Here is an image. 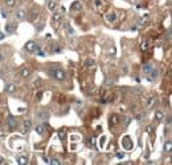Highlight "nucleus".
Returning <instances> with one entry per match:
<instances>
[{
    "label": "nucleus",
    "instance_id": "obj_1",
    "mask_svg": "<svg viewBox=\"0 0 172 165\" xmlns=\"http://www.w3.org/2000/svg\"><path fill=\"white\" fill-rule=\"evenodd\" d=\"M120 144H122V147H123L124 151H131L132 148H134V142H132L131 137L127 136V135L122 137V140H120Z\"/></svg>",
    "mask_w": 172,
    "mask_h": 165
},
{
    "label": "nucleus",
    "instance_id": "obj_2",
    "mask_svg": "<svg viewBox=\"0 0 172 165\" xmlns=\"http://www.w3.org/2000/svg\"><path fill=\"white\" fill-rule=\"evenodd\" d=\"M50 75L53 76L56 80H58V81L65 80V77H66L65 71H62L61 68H55V69H52V71H50Z\"/></svg>",
    "mask_w": 172,
    "mask_h": 165
},
{
    "label": "nucleus",
    "instance_id": "obj_3",
    "mask_svg": "<svg viewBox=\"0 0 172 165\" xmlns=\"http://www.w3.org/2000/svg\"><path fill=\"white\" fill-rule=\"evenodd\" d=\"M25 49L28 51L29 53H36V51L38 49V47H37V44L34 43L33 40H29L28 43L25 44Z\"/></svg>",
    "mask_w": 172,
    "mask_h": 165
},
{
    "label": "nucleus",
    "instance_id": "obj_4",
    "mask_svg": "<svg viewBox=\"0 0 172 165\" xmlns=\"http://www.w3.org/2000/svg\"><path fill=\"white\" fill-rule=\"evenodd\" d=\"M7 127H8V129H11V130L16 129L17 128V120L12 116H8V119H7Z\"/></svg>",
    "mask_w": 172,
    "mask_h": 165
},
{
    "label": "nucleus",
    "instance_id": "obj_5",
    "mask_svg": "<svg viewBox=\"0 0 172 165\" xmlns=\"http://www.w3.org/2000/svg\"><path fill=\"white\" fill-rule=\"evenodd\" d=\"M16 28H17V24L16 23H7L6 27H4L7 35H11V33H13V32L16 31Z\"/></svg>",
    "mask_w": 172,
    "mask_h": 165
},
{
    "label": "nucleus",
    "instance_id": "obj_6",
    "mask_svg": "<svg viewBox=\"0 0 172 165\" xmlns=\"http://www.w3.org/2000/svg\"><path fill=\"white\" fill-rule=\"evenodd\" d=\"M147 79H148L150 81H154V80H156L158 79V76H159V72H158V69H155V68H152L151 71H150L148 73H147Z\"/></svg>",
    "mask_w": 172,
    "mask_h": 165
},
{
    "label": "nucleus",
    "instance_id": "obj_7",
    "mask_svg": "<svg viewBox=\"0 0 172 165\" xmlns=\"http://www.w3.org/2000/svg\"><path fill=\"white\" fill-rule=\"evenodd\" d=\"M16 162L20 165H27L29 162L28 156H25V154H19V156L16 157Z\"/></svg>",
    "mask_w": 172,
    "mask_h": 165
},
{
    "label": "nucleus",
    "instance_id": "obj_8",
    "mask_svg": "<svg viewBox=\"0 0 172 165\" xmlns=\"http://www.w3.org/2000/svg\"><path fill=\"white\" fill-rule=\"evenodd\" d=\"M106 20L109 21L110 24H113V23H115V21L118 20V15L115 13V12H109V13L106 15Z\"/></svg>",
    "mask_w": 172,
    "mask_h": 165
},
{
    "label": "nucleus",
    "instance_id": "obj_9",
    "mask_svg": "<svg viewBox=\"0 0 172 165\" xmlns=\"http://www.w3.org/2000/svg\"><path fill=\"white\" fill-rule=\"evenodd\" d=\"M25 16H27V13L24 9H17V11L15 12V18H16L17 20H24Z\"/></svg>",
    "mask_w": 172,
    "mask_h": 165
},
{
    "label": "nucleus",
    "instance_id": "obj_10",
    "mask_svg": "<svg viewBox=\"0 0 172 165\" xmlns=\"http://www.w3.org/2000/svg\"><path fill=\"white\" fill-rule=\"evenodd\" d=\"M31 75H32V71L29 69L28 67H24V68H21V69H20V76H21V77L27 79V77H29Z\"/></svg>",
    "mask_w": 172,
    "mask_h": 165
},
{
    "label": "nucleus",
    "instance_id": "obj_11",
    "mask_svg": "<svg viewBox=\"0 0 172 165\" xmlns=\"http://www.w3.org/2000/svg\"><path fill=\"white\" fill-rule=\"evenodd\" d=\"M81 1H73L72 3V6H70V11H73V12H78V11H81Z\"/></svg>",
    "mask_w": 172,
    "mask_h": 165
},
{
    "label": "nucleus",
    "instance_id": "obj_12",
    "mask_svg": "<svg viewBox=\"0 0 172 165\" xmlns=\"http://www.w3.org/2000/svg\"><path fill=\"white\" fill-rule=\"evenodd\" d=\"M34 130H36V133H38L40 136H43V135L45 133V125L44 124H37L36 125V128H34Z\"/></svg>",
    "mask_w": 172,
    "mask_h": 165
},
{
    "label": "nucleus",
    "instance_id": "obj_13",
    "mask_svg": "<svg viewBox=\"0 0 172 165\" xmlns=\"http://www.w3.org/2000/svg\"><path fill=\"white\" fill-rule=\"evenodd\" d=\"M49 116H50V115H49L48 110H40V112L37 113V117L41 120H48Z\"/></svg>",
    "mask_w": 172,
    "mask_h": 165
},
{
    "label": "nucleus",
    "instance_id": "obj_14",
    "mask_svg": "<svg viewBox=\"0 0 172 165\" xmlns=\"http://www.w3.org/2000/svg\"><path fill=\"white\" fill-rule=\"evenodd\" d=\"M46 6H48V9L50 12H55L56 8H57V3H56V1H53V0H49L48 3H46Z\"/></svg>",
    "mask_w": 172,
    "mask_h": 165
},
{
    "label": "nucleus",
    "instance_id": "obj_15",
    "mask_svg": "<svg viewBox=\"0 0 172 165\" xmlns=\"http://www.w3.org/2000/svg\"><path fill=\"white\" fill-rule=\"evenodd\" d=\"M109 123H110V125H118L119 124V117H118V115H113V116H110Z\"/></svg>",
    "mask_w": 172,
    "mask_h": 165
},
{
    "label": "nucleus",
    "instance_id": "obj_16",
    "mask_svg": "<svg viewBox=\"0 0 172 165\" xmlns=\"http://www.w3.org/2000/svg\"><path fill=\"white\" fill-rule=\"evenodd\" d=\"M15 91H16V85L12 84V83H8V84L6 85V92L7 93H13Z\"/></svg>",
    "mask_w": 172,
    "mask_h": 165
},
{
    "label": "nucleus",
    "instance_id": "obj_17",
    "mask_svg": "<svg viewBox=\"0 0 172 165\" xmlns=\"http://www.w3.org/2000/svg\"><path fill=\"white\" fill-rule=\"evenodd\" d=\"M83 65H85V68H92L95 65V60L94 59H87V60H85Z\"/></svg>",
    "mask_w": 172,
    "mask_h": 165
},
{
    "label": "nucleus",
    "instance_id": "obj_18",
    "mask_svg": "<svg viewBox=\"0 0 172 165\" xmlns=\"http://www.w3.org/2000/svg\"><path fill=\"white\" fill-rule=\"evenodd\" d=\"M148 24V18H138V25H142V27H144V25H147Z\"/></svg>",
    "mask_w": 172,
    "mask_h": 165
},
{
    "label": "nucleus",
    "instance_id": "obj_19",
    "mask_svg": "<svg viewBox=\"0 0 172 165\" xmlns=\"http://www.w3.org/2000/svg\"><path fill=\"white\" fill-rule=\"evenodd\" d=\"M164 151H166L167 153H171V151H172V142H171V140H167V141H166V144H164Z\"/></svg>",
    "mask_w": 172,
    "mask_h": 165
},
{
    "label": "nucleus",
    "instance_id": "obj_20",
    "mask_svg": "<svg viewBox=\"0 0 172 165\" xmlns=\"http://www.w3.org/2000/svg\"><path fill=\"white\" fill-rule=\"evenodd\" d=\"M164 116H166V115H164L163 110H156V112H155V119L158 120V121L163 120V119H164Z\"/></svg>",
    "mask_w": 172,
    "mask_h": 165
},
{
    "label": "nucleus",
    "instance_id": "obj_21",
    "mask_svg": "<svg viewBox=\"0 0 172 165\" xmlns=\"http://www.w3.org/2000/svg\"><path fill=\"white\" fill-rule=\"evenodd\" d=\"M152 68H154V65H152V64H150V63L144 64V65H143V73H144V75H147V73L152 69Z\"/></svg>",
    "mask_w": 172,
    "mask_h": 165
},
{
    "label": "nucleus",
    "instance_id": "obj_22",
    "mask_svg": "<svg viewBox=\"0 0 172 165\" xmlns=\"http://www.w3.org/2000/svg\"><path fill=\"white\" fill-rule=\"evenodd\" d=\"M23 127H24V130H28V129H31V127H32V120H29V119L24 120V123H23Z\"/></svg>",
    "mask_w": 172,
    "mask_h": 165
},
{
    "label": "nucleus",
    "instance_id": "obj_23",
    "mask_svg": "<svg viewBox=\"0 0 172 165\" xmlns=\"http://www.w3.org/2000/svg\"><path fill=\"white\" fill-rule=\"evenodd\" d=\"M37 18H38V9H33V11L31 12V20L34 21Z\"/></svg>",
    "mask_w": 172,
    "mask_h": 165
},
{
    "label": "nucleus",
    "instance_id": "obj_24",
    "mask_svg": "<svg viewBox=\"0 0 172 165\" xmlns=\"http://www.w3.org/2000/svg\"><path fill=\"white\" fill-rule=\"evenodd\" d=\"M61 18H62V13L61 12H55V15H53V21H60L61 20Z\"/></svg>",
    "mask_w": 172,
    "mask_h": 165
},
{
    "label": "nucleus",
    "instance_id": "obj_25",
    "mask_svg": "<svg viewBox=\"0 0 172 165\" xmlns=\"http://www.w3.org/2000/svg\"><path fill=\"white\" fill-rule=\"evenodd\" d=\"M52 49H53V52L55 53H61L62 52V48H61L60 45H57V44H53V45H52Z\"/></svg>",
    "mask_w": 172,
    "mask_h": 165
},
{
    "label": "nucleus",
    "instance_id": "obj_26",
    "mask_svg": "<svg viewBox=\"0 0 172 165\" xmlns=\"http://www.w3.org/2000/svg\"><path fill=\"white\" fill-rule=\"evenodd\" d=\"M6 6L9 8H13L16 6V0H6Z\"/></svg>",
    "mask_w": 172,
    "mask_h": 165
},
{
    "label": "nucleus",
    "instance_id": "obj_27",
    "mask_svg": "<svg viewBox=\"0 0 172 165\" xmlns=\"http://www.w3.org/2000/svg\"><path fill=\"white\" fill-rule=\"evenodd\" d=\"M150 48V44H148V41H143V43L141 44V49L142 51H147V49Z\"/></svg>",
    "mask_w": 172,
    "mask_h": 165
},
{
    "label": "nucleus",
    "instance_id": "obj_28",
    "mask_svg": "<svg viewBox=\"0 0 172 165\" xmlns=\"http://www.w3.org/2000/svg\"><path fill=\"white\" fill-rule=\"evenodd\" d=\"M154 104H155V97H150L148 100H147V104L146 105H147V108H151Z\"/></svg>",
    "mask_w": 172,
    "mask_h": 165
},
{
    "label": "nucleus",
    "instance_id": "obj_29",
    "mask_svg": "<svg viewBox=\"0 0 172 165\" xmlns=\"http://www.w3.org/2000/svg\"><path fill=\"white\" fill-rule=\"evenodd\" d=\"M115 83V80L114 79H111V77H107L106 79V81H105V85H107V87H110V85H113Z\"/></svg>",
    "mask_w": 172,
    "mask_h": 165
},
{
    "label": "nucleus",
    "instance_id": "obj_30",
    "mask_svg": "<svg viewBox=\"0 0 172 165\" xmlns=\"http://www.w3.org/2000/svg\"><path fill=\"white\" fill-rule=\"evenodd\" d=\"M44 27H45V23H44V21H40V24L36 25V29H37V31H43Z\"/></svg>",
    "mask_w": 172,
    "mask_h": 165
},
{
    "label": "nucleus",
    "instance_id": "obj_31",
    "mask_svg": "<svg viewBox=\"0 0 172 165\" xmlns=\"http://www.w3.org/2000/svg\"><path fill=\"white\" fill-rule=\"evenodd\" d=\"M105 141H106V136H102L99 139V148H103V145H105Z\"/></svg>",
    "mask_w": 172,
    "mask_h": 165
},
{
    "label": "nucleus",
    "instance_id": "obj_32",
    "mask_svg": "<svg viewBox=\"0 0 172 165\" xmlns=\"http://www.w3.org/2000/svg\"><path fill=\"white\" fill-rule=\"evenodd\" d=\"M50 164H53V165H60V164H61V161H60L58 159H52Z\"/></svg>",
    "mask_w": 172,
    "mask_h": 165
},
{
    "label": "nucleus",
    "instance_id": "obj_33",
    "mask_svg": "<svg viewBox=\"0 0 172 165\" xmlns=\"http://www.w3.org/2000/svg\"><path fill=\"white\" fill-rule=\"evenodd\" d=\"M94 6L95 7H101L102 6V0H94Z\"/></svg>",
    "mask_w": 172,
    "mask_h": 165
},
{
    "label": "nucleus",
    "instance_id": "obj_34",
    "mask_svg": "<svg viewBox=\"0 0 172 165\" xmlns=\"http://www.w3.org/2000/svg\"><path fill=\"white\" fill-rule=\"evenodd\" d=\"M143 117H144V113H139V115H136V117H135V119H136V120H142V119H143Z\"/></svg>",
    "mask_w": 172,
    "mask_h": 165
},
{
    "label": "nucleus",
    "instance_id": "obj_35",
    "mask_svg": "<svg viewBox=\"0 0 172 165\" xmlns=\"http://www.w3.org/2000/svg\"><path fill=\"white\" fill-rule=\"evenodd\" d=\"M152 130H154V128H152V125H148V127L146 128V132H147V133H151Z\"/></svg>",
    "mask_w": 172,
    "mask_h": 165
},
{
    "label": "nucleus",
    "instance_id": "obj_36",
    "mask_svg": "<svg viewBox=\"0 0 172 165\" xmlns=\"http://www.w3.org/2000/svg\"><path fill=\"white\" fill-rule=\"evenodd\" d=\"M166 125H167V127H169V125H171V117H169V116H167V119H166Z\"/></svg>",
    "mask_w": 172,
    "mask_h": 165
},
{
    "label": "nucleus",
    "instance_id": "obj_37",
    "mask_svg": "<svg viewBox=\"0 0 172 165\" xmlns=\"http://www.w3.org/2000/svg\"><path fill=\"white\" fill-rule=\"evenodd\" d=\"M93 144H94V139H89V141H87V145H89V147H93Z\"/></svg>",
    "mask_w": 172,
    "mask_h": 165
},
{
    "label": "nucleus",
    "instance_id": "obj_38",
    "mask_svg": "<svg viewBox=\"0 0 172 165\" xmlns=\"http://www.w3.org/2000/svg\"><path fill=\"white\" fill-rule=\"evenodd\" d=\"M4 59H6V55H4L3 52H0V63H1V61H3Z\"/></svg>",
    "mask_w": 172,
    "mask_h": 165
},
{
    "label": "nucleus",
    "instance_id": "obj_39",
    "mask_svg": "<svg viewBox=\"0 0 172 165\" xmlns=\"http://www.w3.org/2000/svg\"><path fill=\"white\" fill-rule=\"evenodd\" d=\"M117 157H118V159H123L124 153H117Z\"/></svg>",
    "mask_w": 172,
    "mask_h": 165
},
{
    "label": "nucleus",
    "instance_id": "obj_40",
    "mask_svg": "<svg viewBox=\"0 0 172 165\" xmlns=\"http://www.w3.org/2000/svg\"><path fill=\"white\" fill-rule=\"evenodd\" d=\"M58 137H60L61 140H65V133H58Z\"/></svg>",
    "mask_w": 172,
    "mask_h": 165
},
{
    "label": "nucleus",
    "instance_id": "obj_41",
    "mask_svg": "<svg viewBox=\"0 0 172 165\" xmlns=\"http://www.w3.org/2000/svg\"><path fill=\"white\" fill-rule=\"evenodd\" d=\"M1 164H6V160L3 159V156H0V165Z\"/></svg>",
    "mask_w": 172,
    "mask_h": 165
},
{
    "label": "nucleus",
    "instance_id": "obj_42",
    "mask_svg": "<svg viewBox=\"0 0 172 165\" xmlns=\"http://www.w3.org/2000/svg\"><path fill=\"white\" fill-rule=\"evenodd\" d=\"M41 97H43V92H41V91H38V93H37V98L40 100Z\"/></svg>",
    "mask_w": 172,
    "mask_h": 165
},
{
    "label": "nucleus",
    "instance_id": "obj_43",
    "mask_svg": "<svg viewBox=\"0 0 172 165\" xmlns=\"http://www.w3.org/2000/svg\"><path fill=\"white\" fill-rule=\"evenodd\" d=\"M3 39H4V33L3 32H0V40H3Z\"/></svg>",
    "mask_w": 172,
    "mask_h": 165
},
{
    "label": "nucleus",
    "instance_id": "obj_44",
    "mask_svg": "<svg viewBox=\"0 0 172 165\" xmlns=\"http://www.w3.org/2000/svg\"><path fill=\"white\" fill-rule=\"evenodd\" d=\"M130 3H138V1H139V0H129Z\"/></svg>",
    "mask_w": 172,
    "mask_h": 165
},
{
    "label": "nucleus",
    "instance_id": "obj_45",
    "mask_svg": "<svg viewBox=\"0 0 172 165\" xmlns=\"http://www.w3.org/2000/svg\"><path fill=\"white\" fill-rule=\"evenodd\" d=\"M1 15H3V18L7 19V15H6V12H4V11H1Z\"/></svg>",
    "mask_w": 172,
    "mask_h": 165
}]
</instances>
